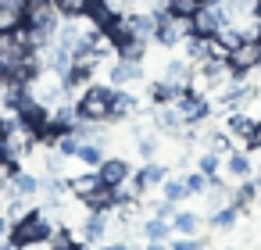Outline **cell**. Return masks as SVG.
Instances as JSON below:
<instances>
[{"label": "cell", "instance_id": "1", "mask_svg": "<svg viewBox=\"0 0 261 250\" xmlns=\"http://www.w3.org/2000/svg\"><path fill=\"white\" fill-rule=\"evenodd\" d=\"M111 97H115V86H93V82H90V86L72 100L79 122L108 125V122H111Z\"/></svg>", "mask_w": 261, "mask_h": 250}, {"label": "cell", "instance_id": "2", "mask_svg": "<svg viewBox=\"0 0 261 250\" xmlns=\"http://www.w3.org/2000/svg\"><path fill=\"white\" fill-rule=\"evenodd\" d=\"M50 232H54V225H50V218L43 214V211H29L25 218H18V221H11V232H8V243L11 246H36V243H47L50 239Z\"/></svg>", "mask_w": 261, "mask_h": 250}, {"label": "cell", "instance_id": "3", "mask_svg": "<svg viewBox=\"0 0 261 250\" xmlns=\"http://www.w3.org/2000/svg\"><path fill=\"white\" fill-rule=\"evenodd\" d=\"M225 65H229L232 79H236V82H243L250 72H257V68H261V40H240V43L229 50Z\"/></svg>", "mask_w": 261, "mask_h": 250}, {"label": "cell", "instance_id": "4", "mask_svg": "<svg viewBox=\"0 0 261 250\" xmlns=\"http://www.w3.org/2000/svg\"><path fill=\"white\" fill-rule=\"evenodd\" d=\"M36 50L29 47V40H25V33L18 29V33H4L0 36V72H15L18 65H25L29 58H33Z\"/></svg>", "mask_w": 261, "mask_h": 250}, {"label": "cell", "instance_id": "5", "mask_svg": "<svg viewBox=\"0 0 261 250\" xmlns=\"http://www.w3.org/2000/svg\"><path fill=\"white\" fill-rule=\"evenodd\" d=\"M186 36H193V22L179 18L172 11H158V29H154V43L161 47H179Z\"/></svg>", "mask_w": 261, "mask_h": 250}, {"label": "cell", "instance_id": "6", "mask_svg": "<svg viewBox=\"0 0 261 250\" xmlns=\"http://www.w3.org/2000/svg\"><path fill=\"white\" fill-rule=\"evenodd\" d=\"M172 107L182 115V122H186V125H200V122H207V118H211V100H207L204 93H197V90H186Z\"/></svg>", "mask_w": 261, "mask_h": 250}, {"label": "cell", "instance_id": "7", "mask_svg": "<svg viewBox=\"0 0 261 250\" xmlns=\"http://www.w3.org/2000/svg\"><path fill=\"white\" fill-rule=\"evenodd\" d=\"M140 79H143V68H140V61L115 58V61L108 65V86H115V90H129V86H136Z\"/></svg>", "mask_w": 261, "mask_h": 250}, {"label": "cell", "instance_id": "8", "mask_svg": "<svg viewBox=\"0 0 261 250\" xmlns=\"http://www.w3.org/2000/svg\"><path fill=\"white\" fill-rule=\"evenodd\" d=\"M97 175H100V182H104V186L118 189V186H122V182L133 175V164H129L125 157H118V154H115V157H104V161H100Z\"/></svg>", "mask_w": 261, "mask_h": 250}, {"label": "cell", "instance_id": "9", "mask_svg": "<svg viewBox=\"0 0 261 250\" xmlns=\"http://www.w3.org/2000/svg\"><path fill=\"white\" fill-rule=\"evenodd\" d=\"M190 22H193V36H218V29L225 25V11H222V8H207V4H204Z\"/></svg>", "mask_w": 261, "mask_h": 250}, {"label": "cell", "instance_id": "10", "mask_svg": "<svg viewBox=\"0 0 261 250\" xmlns=\"http://www.w3.org/2000/svg\"><path fill=\"white\" fill-rule=\"evenodd\" d=\"M25 25V0H0V36Z\"/></svg>", "mask_w": 261, "mask_h": 250}, {"label": "cell", "instance_id": "11", "mask_svg": "<svg viewBox=\"0 0 261 250\" xmlns=\"http://www.w3.org/2000/svg\"><path fill=\"white\" fill-rule=\"evenodd\" d=\"M222 129H225L232 140H243V143H247V140L254 136V129H257V118L247 115V111H229L225 122H222Z\"/></svg>", "mask_w": 261, "mask_h": 250}, {"label": "cell", "instance_id": "12", "mask_svg": "<svg viewBox=\"0 0 261 250\" xmlns=\"http://www.w3.org/2000/svg\"><path fill=\"white\" fill-rule=\"evenodd\" d=\"M143 111V104H140V97L136 93H129V90H115V97H111V122L118 118H136Z\"/></svg>", "mask_w": 261, "mask_h": 250}, {"label": "cell", "instance_id": "13", "mask_svg": "<svg viewBox=\"0 0 261 250\" xmlns=\"http://www.w3.org/2000/svg\"><path fill=\"white\" fill-rule=\"evenodd\" d=\"M154 125H158L165 136H182V132H186V122H182V115H179L172 104L154 107Z\"/></svg>", "mask_w": 261, "mask_h": 250}, {"label": "cell", "instance_id": "14", "mask_svg": "<svg viewBox=\"0 0 261 250\" xmlns=\"http://www.w3.org/2000/svg\"><path fill=\"white\" fill-rule=\"evenodd\" d=\"M222 172H225V179L243 182V179H250V175H254V164H250V157H247L243 150H229V154L222 157Z\"/></svg>", "mask_w": 261, "mask_h": 250}, {"label": "cell", "instance_id": "15", "mask_svg": "<svg viewBox=\"0 0 261 250\" xmlns=\"http://www.w3.org/2000/svg\"><path fill=\"white\" fill-rule=\"evenodd\" d=\"M257 193H261V179H254V175H250V179H243V182H240V186L232 189V197H229V204H232V207H236L240 214H247V211L254 207V200H257Z\"/></svg>", "mask_w": 261, "mask_h": 250}, {"label": "cell", "instance_id": "16", "mask_svg": "<svg viewBox=\"0 0 261 250\" xmlns=\"http://www.w3.org/2000/svg\"><path fill=\"white\" fill-rule=\"evenodd\" d=\"M115 204H118V193H115L111 186H97L90 197H83V207L93 211V214H111Z\"/></svg>", "mask_w": 261, "mask_h": 250}, {"label": "cell", "instance_id": "17", "mask_svg": "<svg viewBox=\"0 0 261 250\" xmlns=\"http://www.w3.org/2000/svg\"><path fill=\"white\" fill-rule=\"evenodd\" d=\"M161 79H168V82H175V86H186V90H190L193 65H190L186 58H172V61H165V68H161Z\"/></svg>", "mask_w": 261, "mask_h": 250}, {"label": "cell", "instance_id": "18", "mask_svg": "<svg viewBox=\"0 0 261 250\" xmlns=\"http://www.w3.org/2000/svg\"><path fill=\"white\" fill-rule=\"evenodd\" d=\"M140 236H143L147 243H165V239L172 236V221H168V218L150 214V218H143V221H140Z\"/></svg>", "mask_w": 261, "mask_h": 250}, {"label": "cell", "instance_id": "19", "mask_svg": "<svg viewBox=\"0 0 261 250\" xmlns=\"http://www.w3.org/2000/svg\"><path fill=\"white\" fill-rule=\"evenodd\" d=\"M79 232H83V243H100L104 232H108V214H93V211H86Z\"/></svg>", "mask_w": 261, "mask_h": 250}, {"label": "cell", "instance_id": "20", "mask_svg": "<svg viewBox=\"0 0 261 250\" xmlns=\"http://www.w3.org/2000/svg\"><path fill=\"white\" fill-rule=\"evenodd\" d=\"M133 175L140 179V186H143V189H154V186H161V182L168 179V168H165L161 161H147V164H143L140 172H133Z\"/></svg>", "mask_w": 261, "mask_h": 250}, {"label": "cell", "instance_id": "21", "mask_svg": "<svg viewBox=\"0 0 261 250\" xmlns=\"http://www.w3.org/2000/svg\"><path fill=\"white\" fill-rule=\"evenodd\" d=\"M172 232L175 236H200V214L197 211H175L172 214Z\"/></svg>", "mask_w": 261, "mask_h": 250}, {"label": "cell", "instance_id": "22", "mask_svg": "<svg viewBox=\"0 0 261 250\" xmlns=\"http://www.w3.org/2000/svg\"><path fill=\"white\" fill-rule=\"evenodd\" d=\"M11 179V189H15V197H25V200H33L36 193H40V179L33 175V172H15V175H8Z\"/></svg>", "mask_w": 261, "mask_h": 250}, {"label": "cell", "instance_id": "23", "mask_svg": "<svg viewBox=\"0 0 261 250\" xmlns=\"http://www.w3.org/2000/svg\"><path fill=\"white\" fill-rule=\"evenodd\" d=\"M97 186H104L97 172H83V175H68V189H72V197H79V200H83V197H90V193H93Z\"/></svg>", "mask_w": 261, "mask_h": 250}, {"label": "cell", "instance_id": "24", "mask_svg": "<svg viewBox=\"0 0 261 250\" xmlns=\"http://www.w3.org/2000/svg\"><path fill=\"white\" fill-rule=\"evenodd\" d=\"M50 4L58 8L61 18H86L90 8H93V0H50Z\"/></svg>", "mask_w": 261, "mask_h": 250}, {"label": "cell", "instance_id": "25", "mask_svg": "<svg viewBox=\"0 0 261 250\" xmlns=\"http://www.w3.org/2000/svg\"><path fill=\"white\" fill-rule=\"evenodd\" d=\"M104 157H108V154H104V147H100V143H83V147H79V154H75V161H79L83 168H90V172H97Z\"/></svg>", "mask_w": 261, "mask_h": 250}, {"label": "cell", "instance_id": "26", "mask_svg": "<svg viewBox=\"0 0 261 250\" xmlns=\"http://www.w3.org/2000/svg\"><path fill=\"white\" fill-rule=\"evenodd\" d=\"M236 218H240V211H236L232 204H225V207H218V211H211V214H207V225H211V229H218V232H225V229H232V225H236Z\"/></svg>", "mask_w": 261, "mask_h": 250}, {"label": "cell", "instance_id": "27", "mask_svg": "<svg viewBox=\"0 0 261 250\" xmlns=\"http://www.w3.org/2000/svg\"><path fill=\"white\" fill-rule=\"evenodd\" d=\"M161 193H165V200H172V204H182V200L190 197V189H186V182H182L179 175H168V179L161 182Z\"/></svg>", "mask_w": 261, "mask_h": 250}, {"label": "cell", "instance_id": "28", "mask_svg": "<svg viewBox=\"0 0 261 250\" xmlns=\"http://www.w3.org/2000/svg\"><path fill=\"white\" fill-rule=\"evenodd\" d=\"M197 172H200V175H207V179L222 175V154H211V150H204V154L197 157Z\"/></svg>", "mask_w": 261, "mask_h": 250}, {"label": "cell", "instance_id": "29", "mask_svg": "<svg viewBox=\"0 0 261 250\" xmlns=\"http://www.w3.org/2000/svg\"><path fill=\"white\" fill-rule=\"evenodd\" d=\"M200 8H204V0H168V4H165V11H172L179 18H193Z\"/></svg>", "mask_w": 261, "mask_h": 250}, {"label": "cell", "instance_id": "30", "mask_svg": "<svg viewBox=\"0 0 261 250\" xmlns=\"http://www.w3.org/2000/svg\"><path fill=\"white\" fill-rule=\"evenodd\" d=\"M182 182H186L190 197H204V193H207V186H211V179H207V175H200V172H190Z\"/></svg>", "mask_w": 261, "mask_h": 250}, {"label": "cell", "instance_id": "31", "mask_svg": "<svg viewBox=\"0 0 261 250\" xmlns=\"http://www.w3.org/2000/svg\"><path fill=\"white\" fill-rule=\"evenodd\" d=\"M68 243H75V236H72V229H68V225H54V232H50V239H47V246H50V250H58V246H68Z\"/></svg>", "mask_w": 261, "mask_h": 250}, {"label": "cell", "instance_id": "32", "mask_svg": "<svg viewBox=\"0 0 261 250\" xmlns=\"http://www.w3.org/2000/svg\"><path fill=\"white\" fill-rule=\"evenodd\" d=\"M79 147H83V143H79V136H72V132H65V136L58 140V147H54V150H58L61 157H75V154H79Z\"/></svg>", "mask_w": 261, "mask_h": 250}, {"label": "cell", "instance_id": "33", "mask_svg": "<svg viewBox=\"0 0 261 250\" xmlns=\"http://www.w3.org/2000/svg\"><path fill=\"white\" fill-rule=\"evenodd\" d=\"M29 211H33V207H29V200H25V197H11V200H8V218H11V221L25 218Z\"/></svg>", "mask_w": 261, "mask_h": 250}, {"label": "cell", "instance_id": "34", "mask_svg": "<svg viewBox=\"0 0 261 250\" xmlns=\"http://www.w3.org/2000/svg\"><path fill=\"white\" fill-rule=\"evenodd\" d=\"M172 250H207V239H200V236H175Z\"/></svg>", "mask_w": 261, "mask_h": 250}, {"label": "cell", "instance_id": "35", "mask_svg": "<svg viewBox=\"0 0 261 250\" xmlns=\"http://www.w3.org/2000/svg\"><path fill=\"white\" fill-rule=\"evenodd\" d=\"M150 211H154L158 218H168V221H172V214H175V204H172V200H158V204H150Z\"/></svg>", "mask_w": 261, "mask_h": 250}, {"label": "cell", "instance_id": "36", "mask_svg": "<svg viewBox=\"0 0 261 250\" xmlns=\"http://www.w3.org/2000/svg\"><path fill=\"white\" fill-rule=\"evenodd\" d=\"M247 150H261V115H257V129H254V136L247 140Z\"/></svg>", "mask_w": 261, "mask_h": 250}, {"label": "cell", "instance_id": "37", "mask_svg": "<svg viewBox=\"0 0 261 250\" xmlns=\"http://www.w3.org/2000/svg\"><path fill=\"white\" fill-rule=\"evenodd\" d=\"M8 232H11V218L8 211H0V239H8Z\"/></svg>", "mask_w": 261, "mask_h": 250}, {"label": "cell", "instance_id": "38", "mask_svg": "<svg viewBox=\"0 0 261 250\" xmlns=\"http://www.w3.org/2000/svg\"><path fill=\"white\" fill-rule=\"evenodd\" d=\"M100 250H133V243H125V239H111V243H104Z\"/></svg>", "mask_w": 261, "mask_h": 250}, {"label": "cell", "instance_id": "39", "mask_svg": "<svg viewBox=\"0 0 261 250\" xmlns=\"http://www.w3.org/2000/svg\"><path fill=\"white\" fill-rule=\"evenodd\" d=\"M58 250H90V243H83V239H75V243H68V246H58Z\"/></svg>", "mask_w": 261, "mask_h": 250}, {"label": "cell", "instance_id": "40", "mask_svg": "<svg viewBox=\"0 0 261 250\" xmlns=\"http://www.w3.org/2000/svg\"><path fill=\"white\" fill-rule=\"evenodd\" d=\"M143 250H172V243H168V239H165V243H147Z\"/></svg>", "mask_w": 261, "mask_h": 250}, {"label": "cell", "instance_id": "41", "mask_svg": "<svg viewBox=\"0 0 261 250\" xmlns=\"http://www.w3.org/2000/svg\"><path fill=\"white\" fill-rule=\"evenodd\" d=\"M0 211H4V197H0Z\"/></svg>", "mask_w": 261, "mask_h": 250}, {"label": "cell", "instance_id": "42", "mask_svg": "<svg viewBox=\"0 0 261 250\" xmlns=\"http://www.w3.org/2000/svg\"><path fill=\"white\" fill-rule=\"evenodd\" d=\"M254 4H257V11H261V0H254Z\"/></svg>", "mask_w": 261, "mask_h": 250}, {"label": "cell", "instance_id": "43", "mask_svg": "<svg viewBox=\"0 0 261 250\" xmlns=\"http://www.w3.org/2000/svg\"><path fill=\"white\" fill-rule=\"evenodd\" d=\"M0 182H4V172H0Z\"/></svg>", "mask_w": 261, "mask_h": 250}, {"label": "cell", "instance_id": "44", "mask_svg": "<svg viewBox=\"0 0 261 250\" xmlns=\"http://www.w3.org/2000/svg\"><path fill=\"white\" fill-rule=\"evenodd\" d=\"M257 15H261V11H257Z\"/></svg>", "mask_w": 261, "mask_h": 250}]
</instances>
